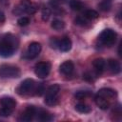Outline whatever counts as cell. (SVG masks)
<instances>
[{"instance_id":"24","label":"cell","mask_w":122,"mask_h":122,"mask_svg":"<svg viewBox=\"0 0 122 122\" xmlns=\"http://www.w3.org/2000/svg\"><path fill=\"white\" fill-rule=\"evenodd\" d=\"M41 16H42V20L43 21H48L50 19L51 16V10L47 7H43L42 8V11H41Z\"/></svg>"},{"instance_id":"1","label":"cell","mask_w":122,"mask_h":122,"mask_svg":"<svg viewBox=\"0 0 122 122\" xmlns=\"http://www.w3.org/2000/svg\"><path fill=\"white\" fill-rule=\"evenodd\" d=\"M19 41L13 34H5L0 41V56L10 57L17 50Z\"/></svg>"},{"instance_id":"9","label":"cell","mask_w":122,"mask_h":122,"mask_svg":"<svg viewBox=\"0 0 122 122\" xmlns=\"http://www.w3.org/2000/svg\"><path fill=\"white\" fill-rule=\"evenodd\" d=\"M59 71L61 73H63L64 75H71L73 71H74V65L71 61L68 60V61H65L63 62L60 67H59Z\"/></svg>"},{"instance_id":"20","label":"cell","mask_w":122,"mask_h":122,"mask_svg":"<svg viewBox=\"0 0 122 122\" xmlns=\"http://www.w3.org/2000/svg\"><path fill=\"white\" fill-rule=\"evenodd\" d=\"M85 18H87L88 20H94V19H97L98 16H99V13L94 10H87L85 12H84V15H83Z\"/></svg>"},{"instance_id":"25","label":"cell","mask_w":122,"mask_h":122,"mask_svg":"<svg viewBox=\"0 0 122 122\" xmlns=\"http://www.w3.org/2000/svg\"><path fill=\"white\" fill-rule=\"evenodd\" d=\"M12 111L13 109H10V108H8V107H3L0 109V116L2 117H8L10 116L11 113H12Z\"/></svg>"},{"instance_id":"14","label":"cell","mask_w":122,"mask_h":122,"mask_svg":"<svg viewBox=\"0 0 122 122\" xmlns=\"http://www.w3.org/2000/svg\"><path fill=\"white\" fill-rule=\"evenodd\" d=\"M108 66H109V70L113 73V74H117L120 72L121 71V67H120V64L117 60L115 59H109L108 61Z\"/></svg>"},{"instance_id":"16","label":"cell","mask_w":122,"mask_h":122,"mask_svg":"<svg viewBox=\"0 0 122 122\" xmlns=\"http://www.w3.org/2000/svg\"><path fill=\"white\" fill-rule=\"evenodd\" d=\"M36 114H37L38 120H40V121H51V120H52V115L45 110H40L39 112H37V110H36Z\"/></svg>"},{"instance_id":"7","label":"cell","mask_w":122,"mask_h":122,"mask_svg":"<svg viewBox=\"0 0 122 122\" xmlns=\"http://www.w3.org/2000/svg\"><path fill=\"white\" fill-rule=\"evenodd\" d=\"M41 44L38 43V42H32L29 45V48L27 50V52H26V57L29 58V59H31V58H34L36 57L40 51H41Z\"/></svg>"},{"instance_id":"33","label":"cell","mask_w":122,"mask_h":122,"mask_svg":"<svg viewBox=\"0 0 122 122\" xmlns=\"http://www.w3.org/2000/svg\"><path fill=\"white\" fill-rule=\"evenodd\" d=\"M4 21H5V15H4V13L2 11H0V23L4 22Z\"/></svg>"},{"instance_id":"21","label":"cell","mask_w":122,"mask_h":122,"mask_svg":"<svg viewBox=\"0 0 122 122\" xmlns=\"http://www.w3.org/2000/svg\"><path fill=\"white\" fill-rule=\"evenodd\" d=\"M51 28L53 30H63L65 28V23L63 20L61 19H53L52 22H51Z\"/></svg>"},{"instance_id":"13","label":"cell","mask_w":122,"mask_h":122,"mask_svg":"<svg viewBox=\"0 0 122 122\" xmlns=\"http://www.w3.org/2000/svg\"><path fill=\"white\" fill-rule=\"evenodd\" d=\"M94 101H95V104L97 105V107H99L101 110H107V109H109V107H110V102H109V100H108L107 98H105V97L99 95V94H97V95L95 96Z\"/></svg>"},{"instance_id":"19","label":"cell","mask_w":122,"mask_h":122,"mask_svg":"<svg viewBox=\"0 0 122 122\" xmlns=\"http://www.w3.org/2000/svg\"><path fill=\"white\" fill-rule=\"evenodd\" d=\"M112 0H102L98 4V7L102 11H109L112 8Z\"/></svg>"},{"instance_id":"27","label":"cell","mask_w":122,"mask_h":122,"mask_svg":"<svg viewBox=\"0 0 122 122\" xmlns=\"http://www.w3.org/2000/svg\"><path fill=\"white\" fill-rule=\"evenodd\" d=\"M75 24L76 25H79V26H86L88 23H89V20L87 18H85L84 16H78L75 18L74 20Z\"/></svg>"},{"instance_id":"18","label":"cell","mask_w":122,"mask_h":122,"mask_svg":"<svg viewBox=\"0 0 122 122\" xmlns=\"http://www.w3.org/2000/svg\"><path fill=\"white\" fill-rule=\"evenodd\" d=\"M69 4H70L71 9L75 11H79L84 8V5L80 0H70Z\"/></svg>"},{"instance_id":"10","label":"cell","mask_w":122,"mask_h":122,"mask_svg":"<svg viewBox=\"0 0 122 122\" xmlns=\"http://www.w3.org/2000/svg\"><path fill=\"white\" fill-rule=\"evenodd\" d=\"M92 66L94 68V71H96L97 74H100L102 73L104 71H105V68H106V61L105 59L103 58H96L92 61Z\"/></svg>"},{"instance_id":"15","label":"cell","mask_w":122,"mask_h":122,"mask_svg":"<svg viewBox=\"0 0 122 122\" xmlns=\"http://www.w3.org/2000/svg\"><path fill=\"white\" fill-rule=\"evenodd\" d=\"M0 104L3 107H8V108H10V109H14L15 106H16V101L10 96H4L0 99Z\"/></svg>"},{"instance_id":"6","label":"cell","mask_w":122,"mask_h":122,"mask_svg":"<svg viewBox=\"0 0 122 122\" xmlns=\"http://www.w3.org/2000/svg\"><path fill=\"white\" fill-rule=\"evenodd\" d=\"M35 86V82L33 79L31 78H27L25 80H23L20 84V86L18 87L17 91H18V93L20 94H28L29 92H30L33 88Z\"/></svg>"},{"instance_id":"30","label":"cell","mask_w":122,"mask_h":122,"mask_svg":"<svg viewBox=\"0 0 122 122\" xmlns=\"http://www.w3.org/2000/svg\"><path fill=\"white\" fill-rule=\"evenodd\" d=\"M60 4H61V0H50V5L53 9H58Z\"/></svg>"},{"instance_id":"26","label":"cell","mask_w":122,"mask_h":122,"mask_svg":"<svg viewBox=\"0 0 122 122\" xmlns=\"http://www.w3.org/2000/svg\"><path fill=\"white\" fill-rule=\"evenodd\" d=\"M90 95V92H86V91H79V92H76L74 96L76 99L78 100H82V99H85L86 97H88Z\"/></svg>"},{"instance_id":"12","label":"cell","mask_w":122,"mask_h":122,"mask_svg":"<svg viewBox=\"0 0 122 122\" xmlns=\"http://www.w3.org/2000/svg\"><path fill=\"white\" fill-rule=\"evenodd\" d=\"M97 94H99V95H101V96L109 99V98H114L117 93H116V91L115 90H112L111 88H102V89H100L98 91V93Z\"/></svg>"},{"instance_id":"4","label":"cell","mask_w":122,"mask_h":122,"mask_svg":"<svg viewBox=\"0 0 122 122\" xmlns=\"http://www.w3.org/2000/svg\"><path fill=\"white\" fill-rule=\"evenodd\" d=\"M116 37H117V34H116V32L113 30H112V29H106V30H104L100 33V35H99V41L103 45L108 46V47H111L112 45H113L115 43Z\"/></svg>"},{"instance_id":"8","label":"cell","mask_w":122,"mask_h":122,"mask_svg":"<svg viewBox=\"0 0 122 122\" xmlns=\"http://www.w3.org/2000/svg\"><path fill=\"white\" fill-rule=\"evenodd\" d=\"M35 114H36V109L33 106H28L25 109V111L23 112V113L21 114L19 120L24 121V122H29L33 119Z\"/></svg>"},{"instance_id":"3","label":"cell","mask_w":122,"mask_h":122,"mask_svg":"<svg viewBox=\"0 0 122 122\" xmlns=\"http://www.w3.org/2000/svg\"><path fill=\"white\" fill-rule=\"evenodd\" d=\"M20 69L10 64H3L0 66V76L3 78H17L20 76Z\"/></svg>"},{"instance_id":"31","label":"cell","mask_w":122,"mask_h":122,"mask_svg":"<svg viewBox=\"0 0 122 122\" xmlns=\"http://www.w3.org/2000/svg\"><path fill=\"white\" fill-rule=\"evenodd\" d=\"M45 92V88H44V86L41 84L40 86H38V88L36 89V95H38V96H40V95H42L43 93Z\"/></svg>"},{"instance_id":"28","label":"cell","mask_w":122,"mask_h":122,"mask_svg":"<svg viewBox=\"0 0 122 122\" xmlns=\"http://www.w3.org/2000/svg\"><path fill=\"white\" fill-rule=\"evenodd\" d=\"M17 23H18L19 26H21V27H25V26L29 25V23H30V19H29L28 17L23 16V17H20V18L18 19Z\"/></svg>"},{"instance_id":"17","label":"cell","mask_w":122,"mask_h":122,"mask_svg":"<svg viewBox=\"0 0 122 122\" xmlns=\"http://www.w3.org/2000/svg\"><path fill=\"white\" fill-rule=\"evenodd\" d=\"M59 91H60V86L58 84H53V85H51L47 89V91H45V92H46V95H57Z\"/></svg>"},{"instance_id":"2","label":"cell","mask_w":122,"mask_h":122,"mask_svg":"<svg viewBox=\"0 0 122 122\" xmlns=\"http://www.w3.org/2000/svg\"><path fill=\"white\" fill-rule=\"evenodd\" d=\"M37 10V5L30 0H21V2L13 9L12 13L15 15H21L23 13L32 14Z\"/></svg>"},{"instance_id":"23","label":"cell","mask_w":122,"mask_h":122,"mask_svg":"<svg viewBox=\"0 0 122 122\" xmlns=\"http://www.w3.org/2000/svg\"><path fill=\"white\" fill-rule=\"evenodd\" d=\"M45 103L48 106H54L58 103V96L57 95H46Z\"/></svg>"},{"instance_id":"5","label":"cell","mask_w":122,"mask_h":122,"mask_svg":"<svg viewBox=\"0 0 122 122\" xmlns=\"http://www.w3.org/2000/svg\"><path fill=\"white\" fill-rule=\"evenodd\" d=\"M51 71V64L49 62H39L35 65L34 72L39 78H46Z\"/></svg>"},{"instance_id":"32","label":"cell","mask_w":122,"mask_h":122,"mask_svg":"<svg viewBox=\"0 0 122 122\" xmlns=\"http://www.w3.org/2000/svg\"><path fill=\"white\" fill-rule=\"evenodd\" d=\"M83 77H84V79H86V80H88V81H92V75L90 74V73H85L84 75H83Z\"/></svg>"},{"instance_id":"11","label":"cell","mask_w":122,"mask_h":122,"mask_svg":"<svg viewBox=\"0 0 122 122\" xmlns=\"http://www.w3.org/2000/svg\"><path fill=\"white\" fill-rule=\"evenodd\" d=\"M71 40L65 36L63 37L61 40H59V44H58V49L61 51H69L71 49Z\"/></svg>"},{"instance_id":"29","label":"cell","mask_w":122,"mask_h":122,"mask_svg":"<svg viewBox=\"0 0 122 122\" xmlns=\"http://www.w3.org/2000/svg\"><path fill=\"white\" fill-rule=\"evenodd\" d=\"M58 44H59V40H58V39H56L55 37L51 38V40H50V45H51V48H53V49L58 48Z\"/></svg>"},{"instance_id":"22","label":"cell","mask_w":122,"mask_h":122,"mask_svg":"<svg viewBox=\"0 0 122 122\" xmlns=\"http://www.w3.org/2000/svg\"><path fill=\"white\" fill-rule=\"evenodd\" d=\"M75 110L81 113H88L91 112V107L85 103H78L75 105Z\"/></svg>"}]
</instances>
